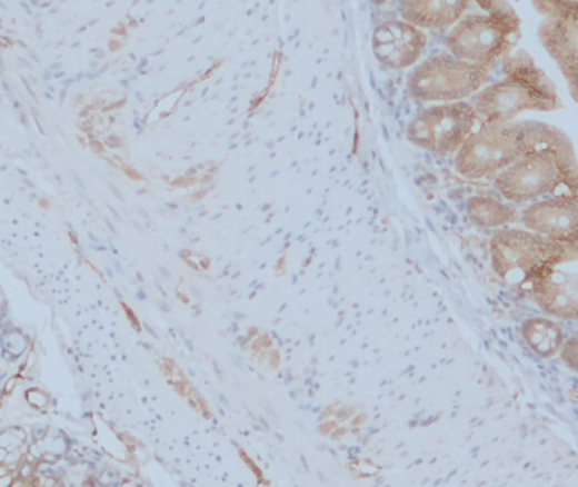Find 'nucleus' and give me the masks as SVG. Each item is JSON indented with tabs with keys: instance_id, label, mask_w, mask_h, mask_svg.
<instances>
[{
	"instance_id": "1",
	"label": "nucleus",
	"mask_w": 578,
	"mask_h": 487,
	"mask_svg": "<svg viewBox=\"0 0 578 487\" xmlns=\"http://www.w3.org/2000/svg\"><path fill=\"white\" fill-rule=\"evenodd\" d=\"M494 183L506 201L515 206L578 190V159L570 139L558 131L496 175Z\"/></svg>"
},
{
	"instance_id": "2",
	"label": "nucleus",
	"mask_w": 578,
	"mask_h": 487,
	"mask_svg": "<svg viewBox=\"0 0 578 487\" xmlns=\"http://www.w3.org/2000/svg\"><path fill=\"white\" fill-rule=\"evenodd\" d=\"M472 103L486 122H509L522 112L561 109L557 87L528 53L506 58L501 80L480 89Z\"/></svg>"
},
{
	"instance_id": "3",
	"label": "nucleus",
	"mask_w": 578,
	"mask_h": 487,
	"mask_svg": "<svg viewBox=\"0 0 578 487\" xmlns=\"http://www.w3.org/2000/svg\"><path fill=\"white\" fill-rule=\"evenodd\" d=\"M558 129L544 122H486L457 151L456 167L469 180L496 177L535 146L547 142Z\"/></svg>"
},
{
	"instance_id": "4",
	"label": "nucleus",
	"mask_w": 578,
	"mask_h": 487,
	"mask_svg": "<svg viewBox=\"0 0 578 487\" xmlns=\"http://www.w3.org/2000/svg\"><path fill=\"white\" fill-rule=\"evenodd\" d=\"M570 261L561 246L532 230L506 227L490 239L494 272L509 285L531 288L558 266Z\"/></svg>"
},
{
	"instance_id": "5",
	"label": "nucleus",
	"mask_w": 578,
	"mask_h": 487,
	"mask_svg": "<svg viewBox=\"0 0 578 487\" xmlns=\"http://www.w3.org/2000/svg\"><path fill=\"white\" fill-rule=\"evenodd\" d=\"M519 36V19L515 9L506 12H484L464 16L445 36L448 53L470 63L492 68L511 57Z\"/></svg>"
},
{
	"instance_id": "6",
	"label": "nucleus",
	"mask_w": 578,
	"mask_h": 487,
	"mask_svg": "<svg viewBox=\"0 0 578 487\" xmlns=\"http://www.w3.org/2000/svg\"><path fill=\"white\" fill-rule=\"evenodd\" d=\"M490 67L438 53L412 67L408 90L423 102H459L476 96L490 78Z\"/></svg>"
},
{
	"instance_id": "7",
	"label": "nucleus",
	"mask_w": 578,
	"mask_h": 487,
	"mask_svg": "<svg viewBox=\"0 0 578 487\" xmlns=\"http://www.w3.org/2000/svg\"><path fill=\"white\" fill-rule=\"evenodd\" d=\"M474 103L444 102L428 107L412 119L408 138L412 145L437 155H454L479 126Z\"/></svg>"
},
{
	"instance_id": "8",
	"label": "nucleus",
	"mask_w": 578,
	"mask_h": 487,
	"mask_svg": "<svg viewBox=\"0 0 578 487\" xmlns=\"http://www.w3.org/2000/svg\"><path fill=\"white\" fill-rule=\"evenodd\" d=\"M519 222L532 232L558 244L578 259V190L560 191L541 200L532 201L522 210Z\"/></svg>"
},
{
	"instance_id": "9",
	"label": "nucleus",
	"mask_w": 578,
	"mask_h": 487,
	"mask_svg": "<svg viewBox=\"0 0 578 487\" xmlns=\"http://www.w3.org/2000/svg\"><path fill=\"white\" fill-rule=\"evenodd\" d=\"M427 44L423 29L405 19L379 22L372 32V53L381 67L389 70L415 67L423 57Z\"/></svg>"
},
{
	"instance_id": "10",
	"label": "nucleus",
	"mask_w": 578,
	"mask_h": 487,
	"mask_svg": "<svg viewBox=\"0 0 578 487\" xmlns=\"http://www.w3.org/2000/svg\"><path fill=\"white\" fill-rule=\"evenodd\" d=\"M538 38L568 81L571 99L578 102V14L545 18Z\"/></svg>"
},
{
	"instance_id": "11",
	"label": "nucleus",
	"mask_w": 578,
	"mask_h": 487,
	"mask_svg": "<svg viewBox=\"0 0 578 487\" xmlns=\"http://www.w3.org/2000/svg\"><path fill=\"white\" fill-rule=\"evenodd\" d=\"M536 307L557 320L578 321V275L555 269L531 287Z\"/></svg>"
},
{
	"instance_id": "12",
	"label": "nucleus",
	"mask_w": 578,
	"mask_h": 487,
	"mask_svg": "<svg viewBox=\"0 0 578 487\" xmlns=\"http://www.w3.org/2000/svg\"><path fill=\"white\" fill-rule=\"evenodd\" d=\"M474 0H401V19L421 29H450Z\"/></svg>"
},
{
	"instance_id": "13",
	"label": "nucleus",
	"mask_w": 578,
	"mask_h": 487,
	"mask_svg": "<svg viewBox=\"0 0 578 487\" xmlns=\"http://www.w3.org/2000/svg\"><path fill=\"white\" fill-rule=\"evenodd\" d=\"M521 339L536 357L551 359L560 354L567 336L555 318L531 317L521 324Z\"/></svg>"
},
{
	"instance_id": "14",
	"label": "nucleus",
	"mask_w": 578,
	"mask_h": 487,
	"mask_svg": "<svg viewBox=\"0 0 578 487\" xmlns=\"http://www.w3.org/2000/svg\"><path fill=\"white\" fill-rule=\"evenodd\" d=\"M467 213L474 226L480 229H501V227L512 226L519 222L521 216L511 203H505L494 197H484V195L470 198Z\"/></svg>"
},
{
	"instance_id": "15",
	"label": "nucleus",
	"mask_w": 578,
	"mask_h": 487,
	"mask_svg": "<svg viewBox=\"0 0 578 487\" xmlns=\"http://www.w3.org/2000/svg\"><path fill=\"white\" fill-rule=\"evenodd\" d=\"M532 4L545 18L578 14V0H532Z\"/></svg>"
},
{
	"instance_id": "16",
	"label": "nucleus",
	"mask_w": 578,
	"mask_h": 487,
	"mask_svg": "<svg viewBox=\"0 0 578 487\" xmlns=\"http://www.w3.org/2000/svg\"><path fill=\"white\" fill-rule=\"evenodd\" d=\"M560 357L565 366L578 375V336H571L565 339L564 346H561Z\"/></svg>"
},
{
	"instance_id": "17",
	"label": "nucleus",
	"mask_w": 578,
	"mask_h": 487,
	"mask_svg": "<svg viewBox=\"0 0 578 487\" xmlns=\"http://www.w3.org/2000/svg\"><path fill=\"white\" fill-rule=\"evenodd\" d=\"M22 83H24L26 90H28V92H29V96H31V97H32V99H36V93H34V90H32V87H31V86H29V81H28V80H26V78H24V77H22Z\"/></svg>"
},
{
	"instance_id": "18",
	"label": "nucleus",
	"mask_w": 578,
	"mask_h": 487,
	"mask_svg": "<svg viewBox=\"0 0 578 487\" xmlns=\"http://www.w3.org/2000/svg\"><path fill=\"white\" fill-rule=\"evenodd\" d=\"M16 382H18V379H16V378L9 379L8 386H6L4 391L9 392V391H11V389H14Z\"/></svg>"
},
{
	"instance_id": "19",
	"label": "nucleus",
	"mask_w": 578,
	"mask_h": 487,
	"mask_svg": "<svg viewBox=\"0 0 578 487\" xmlns=\"http://www.w3.org/2000/svg\"><path fill=\"white\" fill-rule=\"evenodd\" d=\"M9 450L4 449V447H0V464L6 463V457H8Z\"/></svg>"
},
{
	"instance_id": "20",
	"label": "nucleus",
	"mask_w": 578,
	"mask_h": 487,
	"mask_svg": "<svg viewBox=\"0 0 578 487\" xmlns=\"http://www.w3.org/2000/svg\"><path fill=\"white\" fill-rule=\"evenodd\" d=\"M18 64L22 68H31V63H29L28 60H24V58L18 57Z\"/></svg>"
},
{
	"instance_id": "21",
	"label": "nucleus",
	"mask_w": 578,
	"mask_h": 487,
	"mask_svg": "<svg viewBox=\"0 0 578 487\" xmlns=\"http://www.w3.org/2000/svg\"><path fill=\"white\" fill-rule=\"evenodd\" d=\"M61 68H63V64L60 63V61H57V63L50 64V71L53 73V71H60Z\"/></svg>"
},
{
	"instance_id": "22",
	"label": "nucleus",
	"mask_w": 578,
	"mask_h": 487,
	"mask_svg": "<svg viewBox=\"0 0 578 487\" xmlns=\"http://www.w3.org/2000/svg\"><path fill=\"white\" fill-rule=\"evenodd\" d=\"M21 8L24 9L26 14L32 16L31 8H29V4L26 2V0H21Z\"/></svg>"
},
{
	"instance_id": "23",
	"label": "nucleus",
	"mask_w": 578,
	"mask_h": 487,
	"mask_svg": "<svg viewBox=\"0 0 578 487\" xmlns=\"http://www.w3.org/2000/svg\"><path fill=\"white\" fill-rule=\"evenodd\" d=\"M2 87H4L6 93H8L9 97H12L11 87H9L8 80H2Z\"/></svg>"
},
{
	"instance_id": "24",
	"label": "nucleus",
	"mask_w": 578,
	"mask_h": 487,
	"mask_svg": "<svg viewBox=\"0 0 578 487\" xmlns=\"http://www.w3.org/2000/svg\"><path fill=\"white\" fill-rule=\"evenodd\" d=\"M29 58H31L32 61H36V63H39V57H38V53H36L34 50H29Z\"/></svg>"
},
{
	"instance_id": "25",
	"label": "nucleus",
	"mask_w": 578,
	"mask_h": 487,
	"mask_svg": "<svg viewBox=\"0 0 578 487\" xmlns=\"http://www.w3.org/2000/svg\"><path fill=\"white\" fill-rule=\"evenodd\" d=\"M74 180H77V183L80 185L81 190H86V185H83V181H81L80 177H77V175H73Z\"/></svg>"
},
{
	"instance_id": "26",
	"label": "nucleus",
	"mask_w": 578,
	"mask_h": 487,
	"mask_svg": "<svg viewBox=\"0 0 578 487\" xmlns=\"http://www.w3.org/2000/svg\"><path fill=\"white\" fill-rule=\"evenodd\" d=\"M370 2H375V4L382 6L388 4L389 0H370Z\"/></svg>"
},
{
	"instance_id": "27",
	"label": "nucleus",
	"mask_w": 578,
	"mask_h": 487,
	"mask_svg": "<svg viewBox=\"0 0 578 487\" xmlns=\"http://www.w3.org/2000/svg\"><path fill=\"white\" fill-rule=\"evenodd\" d=\"M4 70H6L4 61H2V58H0V77H2V74H4Z\"/></svg>"
},
{
	"instance_id": "28",
	"label": "nucleus",
	"mask_w": 578,
	"mask_h": 487,
	"mask_svg": "<svg viewBox=\"0 0 578 487\" xmlns=\"http://www.w3.org/2000/svg\"><path fill=\"white\" fill-rule=\"evenodd\" d=\"M53 77H54V78H63V77H64V73H63V71H61V70H60V71H53Z\"/></svg>"
},
{
	"instance_id": "29",
	"label": "nucleus",
	"mask_w": 578,
	"mask_h": 487,
	"mask_svg": "<svg viewBox=\"0 0 578 487\" xmlns=\"http://www.w3.org/2000/svg\"><path fill=\"white\" fill-rule=\"evenodd\" d=\"M36 34H38L39 38H41V34H43V32H41V28H39V24L36 26Z\"/></svg>"
},
{
	"instance_id": "30",
	"label": "nucleus",
	"mask_w": 578,
	"mask_h": 487,
	"mask_svg": "<svg viewBox=\"0 0 578 487\" xmlns=\"http://www.w3.org/2000/svg\"><path fill=\"white\" fill-rule=\"evenodd\" d=\"M6 304L4 295L0 294V307Z\"/></svg>"
},
{
	"instance_id": "31",
	"label": "nucleus",
	"mask_w": 578,
	"mask_h": 487,
	"mask_svg": "<svg viewBox=\"0 0 578 487\" xmlns=\"http://www.w3.org/2000/svg\"><path fill=\"white\" fill-rule=\"evenodd\" d=\"M31 4L38 8V6H41V2H39V0H31Z\"/></svg>"
},
{
	"instance_id": "32",
	"label": "nucleus",
	"mask_w": 578,
	"mask_h": 487,
	"mask_svg": "<svg viewBox=\"0 0 578 487\" xmlns=\"http://www.w3.org/2000/svg\"><path fill=\"white\" fill-rule=\"evenodd\" d=\"M0 9H2V11H6V9H8V6H6L4 2H2V0H0Z\"/></svg>"
},
{
	"instance_id": "33",
	"label": "nucleus",
	"mask_w": 578,
	"mask_h": 487,
	"mask_svg": "<svg viewBox=\"0 0 578 487\" xmlns=\"http://www.w3.org/2000/svg\"><path fill=\"white\" fill-rule=\"evenodd\" d=\"M92 148H96V151H100V146L97 142H92Z\"/></svg>"
},
{
	"instance_id": "34",
	"label": "nucleus",
	"mask_w": 578,
	"mask_h": 487,
	"mask_svg": "<svg viewBox=\"0 0 578 487\" xmlns=\"http://www.w3.org/2000/svg\"><path fill=\"white\" fill-rule=\"evenodd\" d=\"M44 96H47V99H48V100H51V99H53V96H51V93H50V92H47V93H44Z\"/></svg>"
},
{
	"instance_id": "35",
	"label": "nucleus",
	"mask_w": 578,
	"mask_h": 487,
	"mask_svg": "<svg viewBox=\"0 0 578 487\" xmlns=\"http://www.w3.org/2000/svg\"><path fill=\"white\" fill-rule=\"evenodd\" d=\"M0 100H2V99H0Z\"/></svg>"
}]
</instances>
